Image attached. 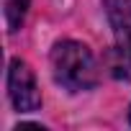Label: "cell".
<instances>
[{
    "label": "cell",
    "instance_id": "5b68a950",
    "mask_svg": "<svg viewBox=\"0 0 131 131\" xmlns=\"http://www.w3.org/2000/svg\"><path fill=\"white\" fill-rule=\"evenodd\" d=\"M128 121H131V108H128Z\"/></svg>",
    "mask_w": 131,
    "mask_h": 131
},
{
    "label": "cell",
    "instance_id": "3957f363",
    "mask_svg": "<svg viewBox=\"0 0 131 131\" xmlns=\"http://www.w3.org/2000/svg\"><path fill=\"white\" fill-rule=\"evenodd\" d=\"M108 18L116 31V75L131 70V0H105Z\"/></svg>",
    "mask_w": 131,
    "mask_h": 131
},
{
    "label": "cell",
    "instance_id": "6da1fadb",
    "mask_svg": "<svg viewBox=\"0 0 131 131\" xmlns=\"http://www.w3.org/2000/svg\"><path fill=\"white\" fill-rule=\"evenodd\" d=\"M51 72L54 80L72 93L90 90L98 85V64L88 44L64 39L51 49Z\"/></svg>",
    "mask_w": 131,
    "mask_h": 131
},
{
    "label": "cell",
    "instance_id": "7a4b0ae2",
    "mask_svg": "<svg viewBox=\"0 0 131 131\" xmlns=\"http://www.w3.org/2000/svg\"><path fill=\"white\" fill-rule=\"evenodd\" d=\"M8 95L13 108L21 113L41 108V90L36 85V75L23 59H13L8 67Z\"/></svg>",
    "mask_w": 131,
    "mask_h": 131
},
{
    "label": "cell",
    "instance_id": "277c9868",
    "mask_svg": "<svg viewBox=\"0 0 131 131\" xmlns=\"http://www.w3.org/2000/svg\"><path fill=\"white\" fill-rule=\"evenodd\" d=\"M28 3L31 0H3V13H5V26L10 34H16L23 26V18L28 13Z\"/></svg>",
    "mask_w": 131,
    "mask_h": 131
}]
</instances>
